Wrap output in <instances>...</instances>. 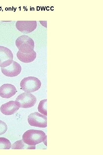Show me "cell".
I'll return each mask as SVG.
<instances>
[{"label":"cell","mask_w":103,"mask_h":155,"mask_svg":"<svg viewBox=\"0 0 103 155\" xmlns=\"http://www.w3.org/2000/svg\"><path fill=\"white\" fill-rule=\"evenodd\" d=\"M17 91L14 85L4 84L0 87V96L3 98H9L14 96Z\"/></svg>","instance_id":"cell-10"},{"label":"cell","mask_w":103,"mask_h":155,"mask_svg":"<svg viewBox=\"0 0 103 155\" xmlns=\"http://www.w3.org/2000/svg\"><path fill=\"white\" fill-rule=\"evenodd\" d=\"M38 110L39 112L45 116H47V99L41 100L38 105Z\"/></svg>","instance_id":"cell-13"},{"label":"cell","mask_w":103,"mask_h":155,"mask_svg":"<svg viewBox=\"0 0 103 155\" xmlns=\"http://www.w3.org/2000/svg\"><path fill=\"white\" fill-rule=\"evenodd\" d=\"M12 149H35V146H30L25 143L23 140L17 141L13 144Z\"/></svg>","instance_id":"cell-12"},{"label":"cell","mask_w":103,"mask_h":155,"mask_svg":"<svg viewBox=\"0 0 103 155\" xmlns=\"http://www.w3.org/2000/svg\"><path fill=\"white\" fill-rule=\"evenodd\" d=\"M11 145L9 140L3 137H0V149H9Z\"/></svg>","instance_id":"cell-14"},{"label":"cell","mask_w":103,"mask_h":155,"mask_svg":"<svg viewBox=\"0 0 103 155\" xmlns=\"http://www.w3.org/2000/svg\"><path fill=\"white\" fill-rule=\"evenodd\" d=\"M17 58L20 61L28 63L33 61L36 58V53L34 50L29 53H25L18 51L17 53Z\"/></svg>","instance_id":"cell-11"},{"label":"cell","mask_w":103,"mask_h":155,"mask_svg":"<svg viewBox=\"0 0 103 155\" xmlns=\"http://www.w3.org/2000/svg\"><path fill=\"white\" fill-rule=\"evenodd\" d=\"M11 51L5 46H0V67H4L9 65L13 60Z\"/></svg>","instance_id":"cell-8"},{"label":"cell","mask_w":103,"mask_h":155,"mask_svg":"<svg viewBox=\"0 0 103 155\" xmlns=\"http://www.w3.org/2000/svg\"><path fill=\"white\" fill-rule=\"evenodd\" d=\"M19 108L16 101H10L1 106L0 111L5 115H11L15 113Z\"/></svg>","instance_id":"cell-9"},{"label":"cell","mask_w":103,"mask_h":155,"mask_svg":"<svg viewBox=\"0 0 103 155\" xmlns=\"http://www.w3.org/2000/svg\"><path fill=\"white\" fill-rule=\"evenodd\" d=\"M7 129V127L6 124L3 121L0 120V135L5 133Z\"/></svg>","instance_id":"cell-15"},{"label":"cell","mask_w":103,"mask_h":155,"mask_svg":"<svg viewBox=\"0 0 103 155\" xmlns=\"http://www.w3.org/2000/svg\"><path fill=\"white\" fill-rule=\"evenodd\" d=\"M47 135L43 131L31 129L25 132L22 136L23 142L30 146H35L41 142H45Z\"/></svg>","instance_id":"cell-1"},{"label":"cell","mask_w":103,"mask_h":155,"mask_svg":"<svg viewBox=\"0 0 103 155\" xmlns=\"http://www.w3.org/2000/svg\"><path fill=\"white\" fill-rule=\"evenodd\" d=\"M15 101L19 108H27L33 106L36 102L37 99L32 94L25 92L18 96Z\"/></svg>","instance_id":"cell-4"},{"label":"cell","mask_w":103,"mask_h":155,"mask_svg":"<svg viewBox=\"0 0 103 155\" xmlns=\"http://www.w3.org/2000/svg\"><path fill=\"white\" fill-rule=\"evenodd\" d=\"M41 82L37 78L30 76L24 78L20 83L21 88L25 92L31 93L39 90L41 86Z\"/></svg>","instance_id":"cell-2"},{"label":"cell","mask_w":103,"mask_h":155,"mask_svg":"<svg viewBox=\"0 0 103 155\" xmlns=\"http://www.w3.org/2000/svg\"><path fill=\"white\" fill-rule=\"evenodd\" d=\"M28 121L31 126L41 128L47 126V117L37 112L31 113L28 116Z\"/></svg>","instance_id":"cell-5"},{"label":"cell","mask_w":103,"mask_h":155,"mask_svg":"<svg viewBox=\"0 0 103 155\" xmlns=\"http://www.w3.org/2000/svg\"><path fill=\"white\" fill-rule=\"evenodd\" d=\"M36 21H17L16 27L18 30L24 34L31 33L37 28Z\"/></svg>","instance_id":"cell-6"},{"label":"cell","mask_w":103,"mask_h":155,"mask_svg":"<svg viewBox=\"0 0 103 155\" xmlns=\"http://www.w3.org/2000/svg\"><path fill=\"white\" fill-rule=\"evenodd\" d=\"M1 70L2 73L6 76L13 77L21 73V67L19 64L13 60L9 65L4 67H1Z\"/></svg>","instance_id":"cell-7"},{"label":"cell","mask_w":103,"mask_h":155,"mask_svg":"<svg viewBox=\"0 0 103 155\" xmlns=\"http://www.w3.org/2000/svg\"><path fill=\"white\" fill-rule=\"evenodd\" d=\"M15 44L19 51L27 53L34 50V42L28 36L24 35L19 37L15 41Z\"/></svg>","instance_id":"cell-3"}]
</instances>
